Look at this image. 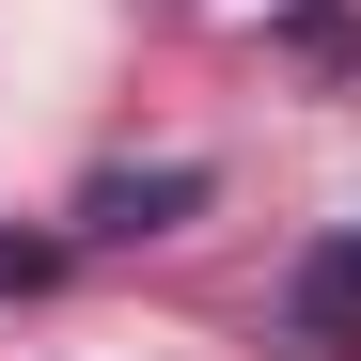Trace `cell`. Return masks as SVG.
Listing matches in <instances>:
<instances>
[{
	"label": "cell",
	"mask_w": 361,
	"mask_h": 361,
	"mask_svg": "<svg viewBox=\"0 0 361 361\" xmlns=\"http://www.w3.org/2000/svg\"><path fill=\"white\" fill-rule=\"evenodd\" d=\"M189 204H204V173H189V157H173V173H110V189L79 204V235H173Z\"/></svg>",
	"instance_id": "obj_1"
},
{
	"label": "cell",
	"mask_w": 361,
	"mask_h": 361,
	"mask_svg": "<svg viewBox=\"0 0 361 361\" xmlns=\"http://www.w3.org/2000/svg\"><path fill=\"white\" fill-rule=\"evenodd\" d=\"M63 283V235H0V298H47Z\"/></svg>",
	"instance_id": "obj_2"
},
{
	"label": "cell",
	"mask_w": 361,
	"mask_h": 361,
	"mask_svg": "<svg viewBox=\"0 0 361 361\" xmlns=\"http://www.w3.org/2000/svg\"><path fill=\"white\" fill-rule=\"evenodd\" d=\"M345 298H361V235H345V252L314 267V298H298V314H314V330H345Z\"/></svg>",
	"instance_id": "obj_3"
}]
</instances>
